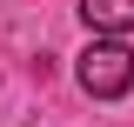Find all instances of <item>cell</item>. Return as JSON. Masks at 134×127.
<instances>
[{"instance_id": "obj_1", "label": "cell", "mask_w": 134, "mask_h": 127, "mask_svg": "<svg viewBox=\"0 0 134 127\" xmlns=\"http://www.w3.org/2000/svg\"><path fill=\"white\" fill-rule=\"evenodd\" d=\"M74 80H81V94H94V100H121L134 87V47L94 33V40L81 47V60H74Z\"/></svg>"}, {"instance_id": "obj_2", "label": "cell", "mask_w": 134, "mask_h": 127, "mask_svg": "<svg viewBox=\"0 0 134 127\" xmlns=\"http://www.w3.org/2000/svg\"><path fill=\"white\" fill-rule=\"evenodd\" d=\"M81 20L100 40H121V33L134 27V0H81Z\"/></svg>"}]
</instances>
